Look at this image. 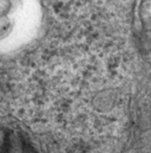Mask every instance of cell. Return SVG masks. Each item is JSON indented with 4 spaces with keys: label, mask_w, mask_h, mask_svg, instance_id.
Returning <instances> with one entry per match:
<instances>
[{
    "label": "cell",
    "mask_w": 151,
    "mask_h": 153,
    "mask_svg": "<svg viewBox=\"0 0 151 153\" xmlns=\"http://www.w3.org/2000/svg\"><path fill=\"white\" fill-rule=\"evenodd\" d=\"M150 150H151V140H150Z\"/></svg>",
    "instance_id": "1"
}]
</instances>
